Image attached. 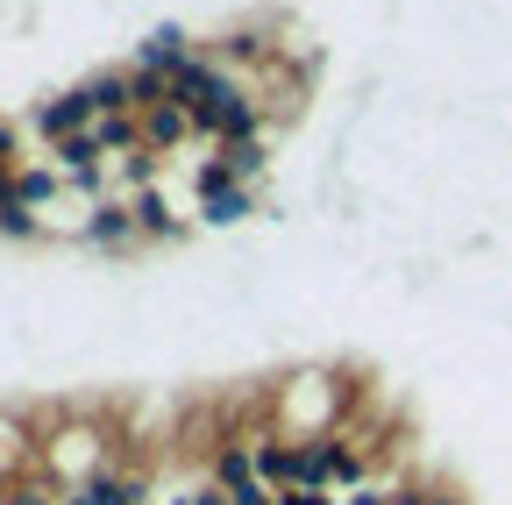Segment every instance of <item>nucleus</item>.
<instances>
[{
	"label": "nucleus",
	"mask_w": 512,
	"mask_h": 505,
	"mask_svg": "<svg viewBox=\"0 0 512 505\" xmlns=\"http://www.w3.org/2000/svg\"><path fill=\"white\" fill-rule=\"evenodd\" d=\"M399 505H463V498H448V491H399Z\"/></svg>",
	"instance_id": "obj_10"
},
{
	"label": "nucleus",
	"mask_w": 512,
	"mask_h": 505,
	"mask_svg": "<svg viewBox=\"0 0 512 505\" xmlns=\"http://www.w3.org/2000/svg\"><path fill=\"white\" fill-rule=\"evenodd\" d=\"M143 505H150V498H143Z\"/></svg>",
	"instance_id": "obj_13"
},
{
	"label": "nucleus",
	"mask_w": 512,
	"mask_h": 505,
	"mask_svg": "<svg viewBox=\"0 0 512 505\" xmlns=\"http://www.w3.org/2000/svg\"><path fill=\"white\" fill-rule=\"evenodd\" d=\"M143 121V143L150 150H164V143H178V136H192V107L185 100H157L150 114H136Z\"/></svg>",
	"instance_id": "obj_5"
},
{
	"label": "nucleus",
	"mask_w": 512,
	"mask_h": 505,
	"mask_svg": "<svg viewBox=\"0 0 512 505\" xmlns=\"http://www.w3.org/2000/svg\"><path fill=\"white\" fill-rule=\"evenodd\" d=\"M242 214H249V185L228 178V164H200V221L228 228V221H242Z\"/></svg>",
	"instance_id": "obj_1"
},
{
	"label": "nucleus",
	"mask_w": 512,
	"mask_h": 505,
	"mask_svg": "<svg viewBox=\"0 0 512 505\" xmlns=\"http://www.w3.org/2000/svg\"><path fill=\"white\" fill-rule=\"evenodd\" d=\"M136 221H143V235H178V221H171L164 193H136Z\"/></svg>",
	"instance_id": "obj_7"
},
{
	"label": "nucleus",
	"mask_w": 512,
	"mask_h": 505,
	"mask_svg": "<svg viewBox=\"0 0 512 505\" xmlns=\"http://www.w3.org/2000/svg\"><path fill=\"white\" fill-rule=\"evenodd\" d=\"M221 164H228V178H242V185H249L256 171H264V150H256V143H242V150H228Z\"/></svg>",
	"instance_id": "obj_9"
},
{
	"label": "nucleus",
	"mask_w": 512,
	"mask_h": 505,
	"mask_svg": "<svg viewBox=\"0 0 512 505\" xmlns=\"http://www.w3.org/2000/svg\"><path fill=\"white\" fill-rule=\"evenodd\" d=\"M192 505H235V498H228L221 484H207V491H192Z\"/></svg>",
	"instance_id": "obj_11"
},
{
	"label": "nucleus",
	"mask_w": 512,
	"mask_h": 505,
	"mask_svg": "<svg viewBox=\"0 0 512 505\" xmlns=\"http://www.w3.org/2000/svg\"><path fill=\"white\" fill-rule=\"evenodd\" d=\"M64 505H143V477L136 470H93L64 491Z\"/></svg>",
	"instance_id": "obj_3"
},
{
	"label": "nucleus",
	"mask_w": 512,
	"mask_h": 505,
	"mask_svg": "<svg viewBox=\"0 0 512 505\" xmlns=\"http://www.w3.org/2000/svg\"><path fill=\"white\" fill-rule=\"evenodd\" d=\"M0 505H15V477L8 470H0Z\"/></svg>",
	"instance_id": "obj_12"
},
{
	"label": "nucleus",
	"mask_w": 512,
	"mask_h": 505,
	"mask_svg": "<svg viewBox=\"0 0 512 505\" xmlns=\"http://www.w3.org/2000/svg\"><path fill=\"white\" fill-rule=\"evenodd\" d=\"M43 221H36V207H22V200H0V235H36Z\"/></svg>",
	"instance_id": "obj_8"
},
{
	"label": "nucleus",
	"mask_w": 512,
	"mask_h": 505,
	"mask_svg": "<svg viewBox=\"0 0 512 505\" xmlns=\"http://www.w3.org/2000/svg\"><path fill=\"white\" fill-rule=\"evenodd\" d=\"M136 235H143V221H136V207H121V200H100L93 221H86V242L93 249H128Z\"/></svg>",
	"instance_id": "obj_4"
},
{
	"label": "nucleus",
	"mask_w": 512,
	"mask_h": 505,
	"mask_svg": "<svg viewBox=\"0 0 512 505\" xmlns=\"http://www.w3.org/2000/svg\"><path fill=\"white\" fill-rule=\"evenodd\" d=\"M185 57H192V50H185V36H178V29H157V36L143 43V65H150V72H164V79L185 65Z\"/></svg>",
	"instance_id": "obj_6"
},
{
	"label": "nucleus",
	"mask_w": 512,
	"mask_h": 505,
	"mask_svg": "<svg viewBox=\"0 0 512 505\" xmlns=\"http://www.w3.org/2000/svg\"><path fill=\"white\" fill-rule=\"evenodd\" d=\"M29 121H36L50 143H72V136H86V129H93L100 114L86 107V93H50V100H36V107H29Z\"/></svg>",
	"instance_id": "obj_2"
}]
</instances>
